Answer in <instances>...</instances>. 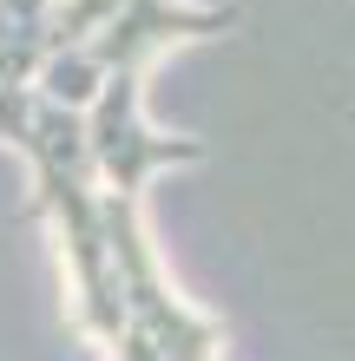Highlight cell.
Instances as JSON below:
<instances>
[{
    "mask_svg": "<svg viewBox=\"0 0 355 361\" xmlns=\"http://www.w3.org/2000/svg\"><path fill=\"white\" fill-rule=\"evenodd\" d=\"M231 27L217 0H0V152L27 164V210L99 361H224V322L178 289L145 217V190L211 145L164 132L145 79Z\"/></svg>",
    "mask_w": 355,
    "mask_h": 361,
    "instance_id": "obj_1",
    "label": "cell"
}]
</instances>
